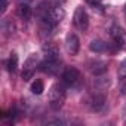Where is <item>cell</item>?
<instances>
[{
	"label": "cell",
	"mask_w": 126,
	"mask_h": 126,
	"mask_svg": "<svg viewBox=\"0 0 126 126\" xmlns=\"http://www.w3.org/2000/svg\"><path fill=\"white\" fill-rule=\"evenodd\" d=\"M65 96H67V91L64 83H55L50 91H49V105L52 110L58 111L59 108H62L65 102Z\"/></svg>",
	"instance_id": "cell-1"
},
{
	"label": "cell",
	"mask_w": 126,
	"mask_h": 126,
	"mask_svg": "<svg viewBox=\"0 0 126 126\" xmlns=\"http://www.w3.org/2000/svg\"><path fill=\"white\" fill-rule=\"evenodd\" d=\"M61 68H62V64L59 56H46L39 64V70L49 76H56L61 71Z\"/></svg>",
	"instance_id": "cell-2"
},
{
	"label": "cell",
	"mask_w": 126,
	"mask_h": 126,
	"mask_svg": "<svg viewBox=\"0 0 126 126\" xmlns=\"http://www.w3.org/2000/svg\"><path fill=\"white\" fill-rule=\"evenodd\" d=\"M39 55L37 53H31L27 59H25V62H24V70H22V80L24 82H28L31 77H33V74H34V71H36V67H39Z\"/></svg>",
	"instance_id": "cell-3"
},
{
	"label": "cell",
	"mask_w": 126,
	"mask_h": 126,
	"mask_svg": "<svg viewBox=\"0 0 126 126\" xmlns=\"http://www.w3.org/2000/svg\"><path fill=\"white\" fill-rule=\"evenodd\" d=\"M73 22L77 27V30H80V31H86L88 30L89 16H88V12H86V9L83 6H77L76 8L74 15H73Z\"/></svg>",
	"instance_id": "cell-4"
},
{
	"label": "cell",
	"mask_w": 126,
	"mask_h": 126,
	"mask_svg": "<svg viewBox=\"0 0 126 126\" xmlns=\"http://www.w3.org/2000/svg\"><path fill=\"white\" fill-rule=\"evenodd\" d=\"M105 105H107V98L104 94H98L95 92L94 95H91L89 98V107L96 111V113H102L105 110Z\"/></svg>",
	"instance_id": "cell-5"
},
{
	"label": "cell",
	"mask_w": 126,
	"mask_h": 126,
	"mask_svg": "<svg viewBox=\"0 0 126 126\" xmlns=\"http://www.w3.org/2000/svg\"><path fill=\"white\" fill-rule=\"evenodd\" d=\"M110 34H111V39L114 40L116 46L119 47H125L126 46V33L123 31V28L120 25H113L111 30H110Z\"/></svg>",
	"instance_id": "cell-6"
},
{
	"label": "cell",
	"mask_w": 126,
	"mask_h": 126,
	"mask_svg": "<svg viewBox=\"0 0 126 126\" xmlns=\"http://www.w3.org/2000/svg\"><path fill=\"white\" fill-rule=\"evenodd\" d=\"M79 80H80V71L77 68H74V67H70V68H67L64 73H62V83L64 85L73 86Z\"/></svg>",
	"instance_id": "cell-7"
},
{
	"label": "cell",
	"mask_w": 126,
	"mask_h": 126,
	"mask_svg": "<svg viewBox=\"0 0 126 126\" xmlns=\"http://www.w3.org/2000/svg\"><path fill=\"white\" fill-rule=\"evenodd\" d=\"M65 47H67L68 53L77 55V52H79V49H80V40H79V37H77L74 33H70V34L67 36V39H65Z\"/></svg>",
	"instance_id": "cell-8"
},
{
	"label": "cell",
	"mask_w": 126,
	"mask_h": 126,
	"mask_svg": "<svg viewBox=\"0 0 126 126\" xmlns=\"http://www.w3.org/2000/svg\"><path fill=\"white\" fill-rule=\"evenodd\" d=\"M89 70H91V73L92 74H95V76H101V74H104L105 71H107V64L104 61H92V62H89Z\"/></svg>",
	"instance_id": "cell-9"
},
{
	"label": "cell",
	"mask_w": 126,
	"mask_h": 126,
	"mask_svg": "<svg viewBox=\"0 0 126 126\" xmlns=\"http://www.w3.org/2000/svg\"><path fill=\"white\" fill-rule=\"evenodd\" d=\"M16 14H18L19 18L28 21L31 18V15H33V11H31V8H30L28 3H19L18 8H16Z\"/></svg>",
	"instance_id": "cell-10"
},
{
	"label": "cell",
	"mask_w": 126,
	"mask_h": 126,
	"mask_svg": "<svg viewBox=\"0 0 126 126\" xmlns=\"http://www.w3.org/2000/svg\"><path fill=\"white\" fill-rule=\"evenodd\" d=\"M89 49L92 52H95V53H102V52L110 50V46L102 40H92L91 45H89Z\"/></svg>",
	"instance_id": "cell-11"
},
{
	"label": "cell",
	"mask_w": 126,
	"mask_h": 126,
	"mask_svg": "<svg viewBox=\"0 0 126 126\" xmlns=\"http://www.w3.org/2000/svg\"><path fill=\"white\" fill-rule=\"evenodd\" d=\"M94 86H95L96 91H105V89L110 86V79L105 77L104 74H101V76H98V77L94 80Z\"/></svg>",
	"instance_id": "cell-12"
},
{
	"label": "cell",
	"mask_w": 126,
	"mask_h": 126,
	"mask_svg": "<svg viewBox=\"0 0 126 126\" xmlns=\"http://www.w3.org/2000/svg\"><path fill=\"white\" fill-rule=\"evenodd\" d=\"M43 52L46 53V56H59V49L53 42H46L43 45Z\"/></svg>",
	"instance_id": "cell-13"
},
{
	"label": "cell",
	"mask_w": 126,
	"mask_h": 126,
	"mask_svg": "<svg viewBox=\"0 0 126 126\" xmlns=\"http://www.w3.org/2000/svg\"><path fill=\"white\" fill-rule=\"evenodd\" d=\"M6 68H8L9 73L16 71V68H18V56H16V53H11L8 62H6Z\"/></svg>",
	"instance_id": "cell-14"
},
{
	"label": "cell",
	"mask_w": 126,
	"mask_h": 126,
	"mask_svg": "<svg viewBox=\"0 0 126 126\" xmlns=\"http://www.w3.org/2000/svg\"><path fill=\"white\" fill-rule=\"evenodd\" d=\"M43 91H45V85H43L42 80H34V82L31 83V92H33L34 95H42Z\"/></svg>",
	"instance_id": "cell-15"
},
{
	"label": "cell",
	"mask_w": 126,
	"mask_h": 126,
	"mask_svg": "<svg viewBox=\"0 0 126 126\" xmlns=\"http://www.w3.org/2000/svg\"><path fill=\"white\" fill-rule=\"evenodd\" d=\"M117 76L120 80L126 79V58L120 62V65H119V71H117Z\"/></svg>",
	"instance_id": "cell-16"
},
{
	"label": "cell",
	"mask_w": 126,
	"mask_h": 126,
	"mask_svg": "<svg viewBox=\"0 0 126 126\" xmlns=\"http://www.w3.org/2000/svg\"><path fill=\"white\" fill-rule=\"evenodd\" d=\"M86 3L91 5L94 9H99V11H102V2H101V0H86Z\"/></svg>",
	"instance_id": "cell-17"
},
{
	"label": "cell",
	"mask_w": 126,
	"mask_h": 126,
	"mask_svg": "<svg viewBox=\"0 0 126 126\" xmlns=\"http://www.w3.org/2000/svg\"><path fill=\"white\" fill-rule=\"evenodd\" d=\"M46 123L47 125H65L67 120H64V119H52V120H47Z\"/></svg>",
	"instance_id": "cell-18"
},
{
	"label": "cell",
	"mask_w": 126,
	"mask_h": 126,
	"mask_svg": "<svg viewBox=\"0 0 126 126\" xmlns=\"http://www.w3.org/2000/svg\"><path fill=\"white\" fill-rule=\"evenodd\" d=\"M8 9V0H0V14H5Z\"/></svg>",
	"instance_id": "cell-19"
},
{
	"label": "cell",
	"mask_w": 126,
	"mask_h": 126,
	"mask_svg": "<svg viewBox=\"0 0 126 126\" xmlns=\"http://www.w3.org/2000/svg\"><path fill=\"white\" fill-rule=\"evenodd\" d=\"M30 2H33V0H21V3H30Z\"/></svg>",
	"instance_id": "cell-20"
},
{
	"label": "cell",
	"mask_w": 126,
	"mask_h": 126,
	"mask_svg": "<svg viewBox=\"0 0 126 126\" xmlns=\"http://www.w3.org/2000/svg\"><path fill=\"white\" fill-rule=\"evenodd\" d=\"M125 12H126V6H125Z\"/></svg>",
	"instance_id": "cell-21"
}]
</instances>
